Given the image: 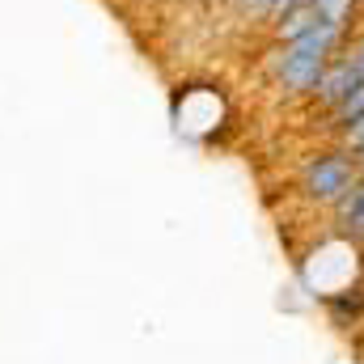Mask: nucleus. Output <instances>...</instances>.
<instances>
[{
  "instance_id": "423d86ee",
  "label": "nucleus",
  "mask_w": 364,
  "mask_h": 364,
  "mask_svg": "<svg viewBox=\"0 0 364 364\" xmlns=\"http://www.w3.org/2000/svg\"><path fill=\"white\" fill-rule=\"evenodd\" d=\"M331 114H335V123H339V127L356 123V119L364 114V81H360V85H356L352 93H348V97H343V102H339V106H335Z\"/></svg>"
},
{
  "instance_id": "0eeeda50",
  "label": "nucleus",
  "mask_w": 364,
  "mask_h": 364,
  "mask_svg": "<svg viewBox=\"0 0 364 364\" xmlns=\"http://www.w3.org/2000/svg\"><path fill=\"white\" fill-rule=\"evenodd\" d=\"M343 144H348V149H364V114L356 119V123L343 127Z\"/></svg>"
},
{
  "instance_id": "20e7f679",
  "label": "nucleus",
  "mask_w": 364,
  "mask_h": 364,
  "mask_svg": "<svg viewBox=\"0 0 364 364\" xmlns=\"http://www.w3.org/2000/svg\"><path fill=\"white\" fill-rule=\"evenodd\" d=\"M318 21H322L318 4H292V9H284V13H279V21H275V38H279V43H292V38L309 34Z\"/></svg>"
},
{
  "instance_id": "7ed1b4c3",
  "label": "nucleus",
  "mask_w": 364,
  "mask_h": 364,
  "mask_svg": "<svg viewBox=\"0 0 364 364\" xmlns=\"http://www.w3.org/2000/svg\"><path fill=\"white\" fill-rule=\"evenodd\" d=\"M356 85H360V73H356L352 55H339V60L331 55V64L322 68V77H318V85H314V97H318V106L335 110Z\"/></svg>"
},
{
  "instance_id": "1a4fd4ad",
  "label": "nucleus",
  "mask_w": 364,
  "mask_h": 364,
  "mask_svg": "<svg viewBox=\"0 0 364 364\" xmlns=\"http://www.w3.org/2000/svg\"><path fill=\"white\" fill-rule=\"evenodd\" d=\"M356 153H360V170H364V149H356Z\"/></svg>"
},
{
  "instance_id": "f03ea898",
  "label": "nucleus",
  "mask_w": 364,
  "mask_h": 364,
  "mask_svg": "<svg viewBox=\"0 0 364 364\" xmlns=\"http://www.w3.org/2000/svg\"><path fill=\"white\" fill-rule=\"evenodd\" d=\"M356 182V161L348 153H322L305 166V191L318 203H335L343 191H352Z\"/></svg>"
},
{
  "instance_id": "39448f33",
  "label": "nucleus",
  "mask_w": 364,
  "mask_h": 364,
  "mask_svg": "<svg viewBox=\"0 0 364 364\" xmlns=\"http://www.w3.org/2000/svg\"><path fill=\"white\" fill-rule=\"evenodd\" d=\"M335 216H339V225H348L352 237L364 242V182H352V191H343L335 199Z\"/></svg>"
},
{
  "instance_id": "6e6552de",
  "label": "nucleus",
  "mask_w": 364,
  "mask_h": 364,
  "mask_svg": "<svg viewBox=\"0 0 364 364\" xmlns=\"http://www.w3.org/2000/svg\"><path fill=\"white\" fill-rule=\"evenodd\" d=\"M348 55H352V64H356V73H360V81H364V38L352 47V51H348Z\"/></svg>"
},
{
  "instance_id": "f257e3e1",
  "label": "nucleus",
  "mask_w": 364,
  "mask_h": 364,
  "mask_svg": "<svg viewBox=\"0 0 364 364\" xmlns=\"http://www.w3.org/2000/svg\"><path fill=\"white\" fill-rule=\"evenodd\" d=\"M339 38H343V26H335V21H318L309 34L284 43L279 64H275L284 90L288 93H314L318 77H322V68L331 64V55H335V47H339Z\"/></svg>"
}]
</instances>
